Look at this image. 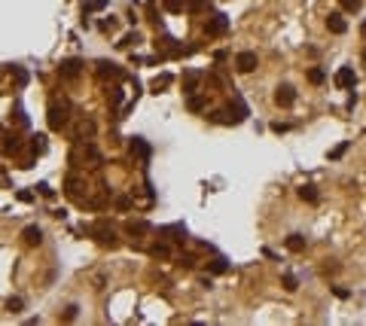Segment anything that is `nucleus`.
I'll return each instance as SVG.
<instances>
[{
	"mask_svg": "<svg viewBox=\"0 0 366 326\" xmlns=\"http://www.w3.org/2000/svg\"><path fill=\"white\" fill-rule=\"evenodd\" d=\"M89 235H95V241L104 244V247H119V235L113 232L107 223H95V226H89Z\"/></svg>",
	"mask_w": 366,
	"mask_h": 326,
	"instance_id": "nucleus-1",
	"label": "nucleus"
},
{
	"mask_svg": "<svg viewBox=\"0 0 366 326\" xmlns=\"http://www.w3.org/2000/svg\"><path fill=\"white\" fill-rule=\"evenodd\" d=\"M67 113H71V107L64 104H49V128L52 131H61L64 125H67Z\"/></svg>",
	"mask_w": 366,
	"mask_h": 326,
	"instance_id": "nucleus-2",
	"label": "nucleus"
},
{
	"mask_svg": "<svg viewBox=\"0 0 366 326\" xmlns=\"http://www.w3.org/2000/svg\"><path fill=\"white\" fill-rule=\"evenodd\" d=\"M156 52H159V58H177V55H183V49L177 46V40L174 37H156Z\"/></svg>",
	"mask_w": 366,
	"mask_h": 326,
	"instance_id": "nucleus-3",
	"label": "nucleus"
},
{
	"mask_svg": "<svg viewBox=\"0 0 366 326\" xmlns=\"http://www.w3.org/2000/svg\"><path fill=\"white\" fill-rule=\"evenodd\" d=\"M226 31H229V16H223V13H214L208 21H204V34H208V37H223Z\"/></svg>",
	"mask_w": 366,
	"mask_h": 326,
	"instance_id": "nucleus-4",
	"label": "nucleus"
},
{
	"mask_svg": "<svg viewBox=\"0 0 366 326\" xmlns=\"http://www.w3.org/2000/svg\"><path fill=\"white\" fill-rule=\"evenodd\" d=\"M256 67H259V58H256V52L244 49V52H238V55H235V70H238V73H254Z\"/></svg>",
	"mask_w": 366,
	"mask_h": 326,
	"instance_id": "nucleus-5",
	"label": "nucleus"
},
{
	"mask_svg": "<svg viewBox=\"0 0 366 326\" xmlns=\"http://www.w3.org/2000/svg\"><path fill=\"white\" fill-rule=\"evenodd\" d=\"M208 119L217 122V125H238V122H241V116H238L232 107H226V110H214Z\"/></svg>",
	"mask_w": 366,
	"mask_h": 326,
	"instance_id": "nucleus-6",
	"label": "nucleus"
},
{
	"mask_svg": "<svg viewBox=\"0 0 366 326\" xmlns=\"http://www.w3.org/2000/svg\"><path fill=\"white\" fill-rule=\"evenodd\" d=\"M79 70H83V61H79V58H64V61H61V67H58L61 80H76Z\"/></svg>",
	"mask_w": 366,
	"mask_h": 326,
	"instance_id": "nucleus-7",
	"label": "nucleus"
},
{
	"mask_svg": "<svg viewBox=\"0 0 366 326\" xmlns=\"http://www.w3.org/2000/svg\"><path fill=\"white\" fill-rule=\"evenodd\" d=\"M0 147H3V153H6V155H16V153H21L25 140H21L18 134H3V137H0Z\"/></svg>",
	"mask_w": 366,
	"mask_h": 326,
	"instance_id": "nucleus-8",
	"label": "nucleus"
},
{
	"mask_svg": "<svg viewBox=\"0 0 366 326\" xmlns=\"http://www.w3.org/2000/svg\"><path fill=\"white\" fill-rule=\"evenodd\" d=\"M293 101H296V88L293 86H281L278 92H274V104L278 107H293Z\"/></svg>",
	"mask_w": 366,
	"mask_h": 326,
	"instance_id": "nucleus-9",
	"label": "nucleus"
},
{
	"mask_svg": "<svg viewBox=\"0 0 366 326\" xmlns=\"http://www.w3.org/2000/svg\"><path fill=\"white\" fill-rule=\"evenodd\" d=\"M336 86H339V88H354V86H357L354 67H339V73H336Z\"/></svg>",
	"mask_w": 366,
	"mask_h": 326,
	"instance_id": "nucleus-10",
	"label": "nucleus"
},
{
	"mask_svg": "<svg viewBox=\"0 0 366 326\" xmlns=\"http://www.w3.org/2000/svg\"><path fill=\"white\" fill-rule=\"evenodd\" d=\"M98 76H101V80H107V76H110V80H122V70L113 61H98Z\"/></svg>",
	"mask_w": 366,
	"mask_h": 326,
	"instance_id": "nucleus-11",
	"label": "nucleus"
},
{
	"mask_svg": "<svg viewBox=\"0 0 366 326\" xmlns=\"http://www.w3.org/2000/svg\"><path fill=\"white\" fill-rule=\"evenodd\" d=\"M21 241H25L28 247H37L43 241V229L40 226H25V229H21Z\"/></svg>",
	"mask_w": 366,
	"mask_h": 326,
	"instance_id": "nucleus-12",
	"label": "nucleus"
},
{
	"mask_svg": "<svg viewBox=\"0 0 366 326\" xmlns=\"http://www.w3.org/2000/svg\"><path fill=\"white\" fill-rule=\"evenodd\" d=\"M131 153L137 155V159H141V162H150V143H146L144 137H131Z\"/></svg>",
	"mask_w": 366,
	"mask_h": 326,
	"instance_id": "nucleus-13",
	"label": "nucleus"
},
{
	"mask_svg": "<svg viewBox=\"0 0 366 326\" xmlns=\"http://www.w3.org/2000/svg\"><path fill=\"white\" fill-rule=\"evenodd\" d=\"M79 189H83V180H79L76 174H71V177L64 180V195H67V198L79 201Z\"/></svg>",
	"mask_w": 366,
	"mask_h": 326,
	"instance_id": "nucleus-14",
	"label": "nucleus"
},
{
	"mask_svg": "<svg viewBox=\"0 0 366 326\" xmlns=\"http://www.w3.org/2000/svg\"><path fill=\"white\" fill-rule=\"evenodd\" d=\"M327 28H329V34H345L348 31V21L342 18V13H329L327 16Z\"/></svg>",
	"mask_w": 366,
	"mask_h": 326,
	"instance_id": "nucleus-15",
	"label": "nucleus"
},
{
	"mask_svg": "<svg viewBox=\"0 0 366 326\" xmlns=\"http://www.w3.org/2000/svg\"><path fill=\"white\" fill-rule=\"evenodd\" d=\"M199 83H201V73L199 70H189L186 76H183V95H192L199 88Z\"/></svg>",
	"mask_w": 366,
	"mask_h": 326,
	"instance_id": "nucleus-16",
	"label": "nucleus"
},
{
	"mask_svg": "<svg viewBox=\"0 0 366 326\" xmlns=\"http://www.w3.org/2000/svg\"><path fill=\"white\" fill-rule=\"evenodd\" d=\"M171 83H174V76H171V73H162V76H156V80L150 83V88H153V95H159V92H165V88H168Z\"/></svg>",
	"mask_w": 366,
	"mask_h": 326,
	"instance_id": "nucleus-17",
	"label": "nucleus"
},
{
	"mask_svg": "<svg viewBox=\"0 0 366 326\" xmlns=\"http://www.w3.org/2000/svg\"><path fill=\"white\" fill-rule=\"evenodd\" d=\"M186 107L192 110V113H201V110L208 107V98H204V95H196V92H192V95H189V101H186Z\"/></svg>",
	"mask_w": 366,
	"mask_h": 326,
	"instance_id": "nucleus-18",
	"label": "nucleus"
},
{
	"mask_svg": "<svg viewBox=\"0 0 366 326\" xmlns=\"http://www.w3.org/2000/svg\"><path fill=\"white\" fill-rule=\"evenodd\" d=\"M125 232H128L131 235V238H141V235H146V232H150V226H146V223H125Z\"/></svg>",
	"mask_w": 366,
	"mask_h": 326,
	"instance_id": "nucleus-19",
	"label": "nucleus"
},
{
	"mask_svg": "<svg viewBox=\"0 0 366 326\" xmlns=\"http://www.w3.org/2000/svg\"><path fill=\"white\" fill-rule=\"evenodd\" d=\"M284 244H287V250H290V253H302V250H305V238H302V235H290V238L284 241Z\"/></svg>",
	"mask_w": 366,
	"mask_h": 326,
	"instance_id": "nucleus-20",
	"label": "nucleus"
},
{
	"mask_svg": "<svg viewBox=\"0 0 366 326\" xmlns=\"http://www.w3.org/2000/svg\"><path fill=\"white\" fill-rule=\"evenodd\" d=\"M28 147H31V153H34V155H40V153H46V134H34Z\"/></svg>",
	"mask_w": 366,
	"mask_h": 326,
	"instance_id": "nucleus-21",
	"label": "nucleus"
},
{
	"mask_svg": "<svg viewBox=\"0 0 366 326\" xmlns=\"http://www.w3.org/2000/svg\"><path fill=\"white\" fill-rule=\"evenodd\" d=\"M299 198L308 201V205H317V189L308 183V186H299Z\"/></svg>",
	"mask_w": 366,
	"mask_h": 326,
	"instance_id": "nucleus-22",
	"label": "nucleus"
},
{
	"mask_svg": "<svg viewBox=\"0 0 366 326\" xmlns=\"http://www.w3.org/2000/svg\"><path fill=\"white\" fill-rule=\"evenodd\" d=\"M137 43H141V34L131 31V34H125V37L116 43V46H119V49H131V46H137Z\"/></svg>",
	"mask_w": 366,
	"mask_h": 326,
	"instance_id": "nucleus-23",
	"label": "nucleus"
},
{
	"mask_svg": "<svg viewBox=\"0 0 366 326\" xmlns=\"http://www.w3.org/2000/svg\"><path fill=\"white\" fill-rule=\"evenodd\" d=\"M101 9H107V0H86V3H83V16L101 13Z\"/></svg>",
	"mask_w": 366,
	"mask_h": 326,
	"instance_id": "nucleus-24",
	"label": "nucleus"
},
{
	"mask_svg": "<svg viewBox=\"0 0 366 326\" xmlns=\"http://www.w3.org/2000/svg\"><path fill=\"white\" fill-rule=\"evenodd\" d=\"M150 256H153V259H168V256H171V247H168V244H153V247H150Z\"/></svg>",
	"mask_w": 366,
	"mask_h": 326,
	"instance_id": "nucleus-25",
	"label": "nucleus"
},
{
	"mask_svg": "<svg viewBox=\"0 0 366 326\" xmlns=\"http://www.w3.org/2000/svg\"><path fill=\"white\" fill-rule=\"evenodd\" d=\"M162 6L168 9L171 16H177V13H183V6H186V0H162Z\"/></svg>",
	"mask_w": 366,
	"mask_h": 326,
	"instance_id": "nucleus-26",
	"label": "nucleus"
},
{
	"mask_svg": "<svg viewBox=\"0 0 366 326\" xmlns=\"http://www.w3.org/2000/svg\"><path fill=\"white\" fill-rule=\"evenodd\" d=\"M281 284H284V290H287V293H296V290H299V280H296V275H284L281 277Z\"/></svg>",
	"mask_w": 366,
	"mask_h": 326,
	"instance_id": "nucleus-27",
	"label": "nucleus"
},
{
	"mask_svg": "<svg viewBox=\"0 0 366 326\" xmlns=\"http://www.w3.org/2000/svg\"><path fill=\"white\" fill-rule=\"evenodd\" d=\"M229 272V262L223 259V256H217V259L211 262V275H226Z\"/></svg>",
	"mask_w": 366,
	"mask_h": 326,
	"instance_id": "nucleus-28",
	"label": "nucleus"
},
{
	"mask_svg": "<svg viewBox=\"0 0 366 326\" xmlns=\"http://www.w3.org/2000/svg\"><path fill=\"white\" fill-rule=\"evenodd\" d=\"M324 80H327V73L320 70V67H311V70H308V83H311V86H320Z\"/></svg>",
	"mask_w": 366,
	"mask_h": 326,
	"instance_id": "nucleus-29",
	"label": "nucleus"
},
{
	"mask_svg": "<svg viewBox=\"0 0 366 326\" xmlns=\"http://www.w3.org/2000/svg\"><path fill=\"white\" fill-rule=\"evenodd\" d=\"M76 314H79V308L76 305H67L61 314H58V320H64V323H71V320H76Z\"/></svg>",
	"mask_w": 366,
	"mask_h": 326,
	"instance_id": "nucleus-30",
	"label": "nucleus"
},
{
	"mask_svg": "<svg viewBox=\"0 0 366 326\" xmlns=\"http://www.w3.org/2000/svg\"><path fill=\"white\" fill-rule=\"evenodd\" d=\"M122 98H125V92H122L119 86H113V88H110V107H119Z\"/></svg>",
	"mask_w": 366,
	"mask_h": 326,
	"instance_id": "nucleus-31",
	"label": "nucleus"
},
{
	"mask_svg": "<svg viewBox=\"0 0 366 326\" xmlns=\"http://www.w3.org/2000/svg\"><path fill=\"white\" fill-rule=\"evenodd\" d=\"M348 147H351V143H348V140H342L336 150H329V159H333V162H336V159H342V155L348 153Z\"/></svg>",
	"mask_w": 366,
	"mask_h": 326,
	"instance_id": "nucleus-32",
	"label": "nucleus"
},
{
	"mask_svg": "<svg viewBox=\"0 0 366 326\" xmlns=\"http://www.w3.org/2000/svg\"><path fill=\"white\" fill-rule=\"evenodd\" d=\"M342 3V9H345V13H357V9L363 6V0H339Z\"/></svg>",
	"mask_w": 366,
	"mask_h": 326,
	"instance_id": "nucleus-33",
	"label": "nucleus"
},
{
	"mask_svg": "<svg viewBox=\"0 0 366 326\" xmlns=\"http://www.w3.org/2000/svg\"><path fill=\"white\" fill-rule=\"evenodd\" d=\"M204 83H208L211 88H220V92L226 88V83H223V80H220V76H217V73H208V76H204Z\"/></svg>",
	"mask_w": 366,
	"mask_h": 326,
	"instance_id": "nucleus-34",
	"label": "nucleus"
},
{
	"mask_svg": "<svg viewBox=\"0 0 366 326\" xmlns=\"http://www.w3.org/2000/svg\"><path fill=\"white\" fill-rule=\"evenodd\" d=\"M113 205H116V210H131V205H134V201H131L128 195H119L116 201H113Z\"/></svg>",
	"mask_w": 366,
	"mask_h": 326,
	"instance_id": "nucleus-35",
	"label": "nucleus"
},
{
	"mask_svg": "<svg viewBox=\"0 0 366 326\" xmlns=\"http://www.w3.org/2000/svg\"><path fill=\"white\" fill-rule=\"evenodd\" d=\"M21 308H25V302H21L18 296H13V299H9V302H6V311H13V314H18Z\"/></svg>",
	"mask_w": 366,
	"mask_h": 326,
	"instance_id": "nucleus-36",
	"label": "nucleus"
},
{
	"mask_svg": "<svg viewBox=\"0 0 366 326\" xmlns=\"http://www.w3.org/2000/svg\"><path fill=\"white\" fill-rule=\"evenodd\" d=\"M204 6H208V0H186V9H189V13H201Z\"/></svg>",
	"mask_w": 366,
	"mask_h": 326,
	"instance_id": "nucleus-37",
	"label": "nucleus"
},
{
	"mask_svg": "<svg viewBox=\"0 0 366 326\" xmlns=\"http://www.w3.org/2000/svg\"><path fill=\"white\" fill-rule=\"evenodd\" d=\"M13 73H16V83H18V86H25V83H28V73L21 70V67H13Z\"/></svg>",
	"mask_w": 366,
	"mask_h": 326,
	"instance_id": "nucleus-38",
	"label": "nucleus"
},
{
	"mask_svg": "<svg viewBox=\"0 0 366 326\" xmlns=\"http://www.w3.org/2000/svg\"><path fill=\"white\" fill-rule=\"evenodd\" d=\"M16 198L21 201V205H31V201H34V192H28V189H21V192H18Z\"/></svg>",
	"mask_w": 366,
	"mask_h": 326,
	"instance_id": "nucleus-39",
	"label": "nucleus"
},
{
	"mask_svg": "<svg viewBox=\"0 0 366 326\" xmlns=\"http://www.w3.org/2000/svg\"><path fill=\"white\" fill-rule=\"evenodd\" d=\"M37 189H40V195H46V198H52V195H55V189H52L49 183H40Z\"/></svg>",
	"mask_w": 366,
	"mask_h": 326,
	"instance_id": "nucleus-40",
	"label": "nucleus"
},
{
	"mask_svg": "<svg viewBox=\"0 0 366 326\" xmlns=\"http://www.w3.org/2000/svg\"><path fill=\"white\" fill-rule=\"evenodd\" d=\"M16 122H18V125H28V116H25V110H21V107H16Z\"/></svg>",
	"mask_w": 366,
	"mask_h": 326,
	"instance_id": "nucleus-41",
	"label": "nucleus"
},
{
	"mask_svg": "<svg viewBox=\"0 0 366 326\" xmlns=\"http://www.w3.org/2000/svg\"><path fill=\"white\" fill-rule=\"evenodd\" d=\"M272 131L274 134H284V131H290V125H284V122H272Z\"/></svg>",
	"mask_w": 366,
	"mask_h": 326,
	"instance_id": "nucleus-42",
	"label": "nucleus"
},
{
	"mask_svg": "<svg viewBox=\"0 0 366 326\" xmlns=\"http://www.w3.org/2000/svg\"><path fill=\"white\" fill-rule=\"evenodd\" d=\"M333 296H336V299H348L351 293H348V290H345V287H333Z\"/></svg>",
	"mask_w": 366,
	"mask_h": 326,
	"instance_id": "nucleus-43",
	"label": "nucleus"
},
{
	"mask_svg": "<svg viewBox=\"0 0 366 326\" xmlns=\"http://www.w3.org/2000/svg\"><path fill=\"white\" fill-rule=\"evenodd\" d=\"M180 265H186V268H196V256H180Z\"/></svg>",
	"mask_w": 366,
	"mask_h": 326,
	"instance_id": "nucleus-44",
	"label": "nucleus"
},
{
	"mask_svg": "<svg viewBox=\"0 0 366 326\" xmlns=\"http://www.w3.org/2000/svg\"><path fill=\"white\" fill-rule=\"evenodd\" d=\"M3 134H6V131H3V125H0V137H3Z\"/></svg>",
	"mask_w": 366,
	"mask_h": 326,
	"instance_id": "nucleus-45",
	"label": "nucleus"
},
{
	"mask_svg": "<svg viewBox=\"0 0 366 326\" xmlns=\"http://www.w3.org/2000/svg\"><path fill=\"white\" fill-rule=\"evenodd\" d=\"M363 67H366V52H363Z\"/></svg>",
	"mask_w": 366,
	"mask_h": 326,
	"instance_id": "nucleus-46",
	"label": "nucleus"
}]
</instances>
